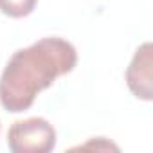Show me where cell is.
<instances>
[{"label":"cell","instance_id":"1","mask_svg":"<svg viewBox=\"0 0 153 153\" xmlns=\"http://www.w3.org/2000/svg\"><path fill=\"white\" fill-rule=\"evenodd\" d=\"M76 63V47L58 36L42 38L16 51L0 76V105L13 114L29 110L36 96L59 76L72 72Z\"/></svg>","mask_w":153,"mask_h":153},{"label":"cell","instance_id":"2","mask_svg":"<svg viewBox=\"0 0 153 153\" xmlns=\"http://www.w3.org/2000/svg\"><path fill=\"white\" fill-rule=\"evenodd\" d=\"M7 146L13 153H49L56 146V130L43 117L16 121L7 131Z\"/></svg>","mask_w":153,"mask_h":153},{"label":"cell","instance_id":"3","mask_svg":"<svg viewBox=\"0 0 153 153\" xmlns=\"http://www.w3.org/2000/svg\"><path fill=\"white\" fill-rule=\"evenodd\" d=\"M151 52H153L151 43L149 42L142 43L135 51L126 68V85L130 92L142 101L153 99V81H151L153 79V54Z\"/></svg>","mask_w":153,"mask_h":153},{"label":"cell","instance_id":"4","mask_svg":"<svg viewBox=\"0 0 153 153\" xmlns=\"http://www.w3.org/2000/svg\"><path fill=\"white\" fill-rule=\"evenodd\" d=\"M38 0H0V11L11 18H24L31 15Z\"/></svg>","mask_w":153,"mask_h":153}]
</instances>
